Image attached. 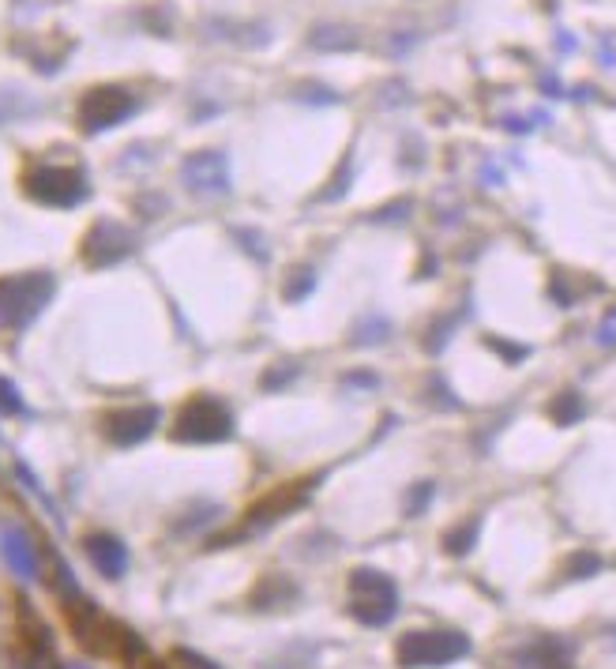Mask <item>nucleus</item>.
Listing matches in <instances>:
<instances>
[{
	"mask_svg": "<svg viewBox=\"0 0 616 669\" xmlns=\"http://www.w3.org/2000/svg\"><path fill=\"white\" fill-rule=\"evenodd\" d=\"M53 294H57V279L49 271L4 275L0 279V327H8V331L31 327L53 301Z\"/></svg>",
	"mask_w": 616,
	"mask_h": 669,
	"instance_id": "f257e3e1",
	"label": "nucleus"
},
{
	"mask_svg": "<svg viewBox=\"0 0 616 669\" xmlns=\"http://www.w3.org/2000/svg\"><path fill=\"white\" fill-rule=\"evenodd\" d=\"M346 587H350V617L361 624H369V628H384V624L395 621V613H399V591H395V583L384 576V572H376V568H354L350 579H346Z\"/></svg>",
	"mask_w": 616,
	"mask_h": 669,
	"instance_id": "f03ea898",
	"label": "nucleus"
},
{
	"mask_svg": "<svg viewBox=\"0 0 616 669\" xmlns=\"http://www.w3.org/2000/svg\"><path fill=\"white\" fill-rule=\"evenodd\" d=\"M470 654V639L462 632H447V628H425V632H406L395 643V658L406 669H440L451 666Z\"/></svg>",
	"mask_w": 616,
	"mask_h": 669,
	"instance_id": "7ed1b4c3",
	"label": "nucleus"
},
{
	"mask_svg": "<svg viewBox=\"0 0 616 669\" xmlns=\"http://www.w3.org/2000/svg\"><path fill=\"white\" fill-rule=\"evenodd\" d=\"M233 436V414L230 406L215 395H196L181 406V414L173 418V440L181 444H218Z\"/></svg>",
	"mask_w": 616,
	"mask_h": 669,
	"instance_id": "20e7f679",
	"label": "nucleus"
},
{
	"mask_svg": "<svg viewBox=\"0 0 616 669\" xmlns=\"http://www.w3.org/2000/svg\"><path fill=\"white\" fill-rule=\"evenodd\" d=\"M27 196L46 207H79V203L91 196V185L87 177L72 166H38V170L27 173Z\"/></svg>",
	"mask_w": 616,
	"mask_h": 669,
	"instance_id": "39448f33",
	"label": "nucleus"
},
{
	"mask_svg": "<svg viewBox=\"0 0 616 669\" xmlns=\"http://www.w3.org/2000/svg\"><path fill=\"white\" fill-rule=\"evenodd\" d=\"M132 113H136V94H128L124 87H94L79 102V125L87 132H106L128 121Z\"/></svg>",
	"mask_w": 616,
	"mask_h": 669,
	"instance_id": "423d86ee",
	"label": "nucleus"
},
{
	"mask_svg": "<svg viewBox=\"0 0 616 669\" xmlns=\"http://www.w3.org/2000/svg\"><path fill=\"white\" fill-rule=\"evenodd\" d=\"M136 249V234L121 226V222H113V218H98L87 237H83V260L91 267H109V264H121L124 256H132Z\"/></svg>",
	"mask_w": 616,
	"mask_h": 669,
	"instance_id": "0eeeda50",
	"label": "nucleus"
},
{
	"mask_svg": "<svg viewBox=\"0 0 616 669\" xmlns=\"http://www.w3.org/2000/svg\"><path fill=\"white\" fill-rule=\"evenodd\" d=\"M72 628H76L79 643L94 654H121L124 639H128V632H124L121 624L102 617L91 602H72Z\"/></svg>",
	"mask_w": 616,
	"mask_h": 669,
	"instance_id": "6e6552de",
	"label": "nucleus"
},
{
	"mask_svg": "<svg viewBox=\"0 0 616 669\" xmlns=\"http://www.w3.org/2000/svg\"><path fill=\"white\" fill-rule=\"evenodd\" d=\"M158 421H162L158 406H124V410H113L106 418V436L121 448H132V444H143L154 433Z\"/></svg>",
	"mask_w": 616,
	"mask_h": 669,
	"instance_id": "1a4fd4ad",
	"label": "nucleus"
},
{
	"mask_svg": "<svg viewBox=\"0 0 616 669\" xmlns=\"http://www.w3.org/2000/svg\"><path fill=\"white\" fill-rule=\"evenodd\" d=\"M185 185L192 192H203V196H218V192H226L230 188V170H226V158L218 155V151H200V155H192L185 162Z\"/></svg>",
	"mask_w": 616,
	"mask_h": 669,
	"instance_id": "9d476101",
	"label": "nucleus"
},
{
	"mask_svg": "<svg viewBox=\"0 0 616 669\" xmlns=\"http://www.w3.org/2000/svg\"><path fill=\"white\" fill-rule=\"evenodd\" d=\"M308 500V485H278L271 497H263L252 512H248V527H271V523H278L282 515H290L293 508H301Z\"/></svg>",
	"mask_w": 616,
	"mask_h": 669,
	"instance_id": "9b49d317",
	"label": "nucleus"
},
{
	"mask_svg": "<svg viewBox=\"0 0 616 669\" xmlns=\"http://www.w3.org/2000/svg\"><path fill=\"white\" fill-rule=\"evenodd\" d=\"M83 549H87L91 564L106 579H121L128 572V549H124L121 538H113V534H87Z\"/></svg>",
	"mask_w": 616,
	"mask_h": 669,
	"instance_id": "f8f14e48",
	"label": "nucleus"
},
{
	"mask_svg": "<svg viewBox=\"0 0 616 669\" xmlns=\"http://www.w3.org/2000/svg\"><path fill=\"white\" fill-rule=\"evenodd\" d=\"M0 553L19 579H38V553L19 527H0Z\"/></svg>",
	"mask_w": 616,
	"mask_h": 669,
	"instance_id": "ddd939ff",
	"label": "nucleus"
},
{
	"mask_svg": "<svg viewBox=\"0 0 616 669\" xmlns=\"http://www.w3.org/2000/svg\"><path fill=\"white\" fill-rule=\"evenodd\" d=\"M290 598H297V587L286 583L282 576H267L260 587H256V594H252V602H256L260 609L282 606V602H290Z\"/></svg>",
	"mask_w": 616,
	"mask_h": 669,
	"instance_id": "4468645a",
	"label": "nucleus"
},
{
	"mask_svg": "<svg viewBox=\"0 0 616 669\" xmlns=\"http://www.w3.org/2000/svg\"><path fill=\"white\" fill-rule=\"evenodd\" d=\"M474 538H478V523L470 519V523H462L459 530H451L444 538L447 553H455V557H462V553H470V545H474Z\"/></svg>",
	"mask_w": 616,
	"mask_h": 669,
	"instance_id": "2eb2a0df",
	"label": "nucleus"
},
{
	"mask_svg": "<svg viewBox=\"0 0 616 669\" xmlns=\"http://www.w3.org/2000/svg\"><path fill=\"white\" fill-rule=\"evenodd\" d=\"M16 669H61V666L53 662V654H49V643H31V647L23 651V658H19Z\"/></svg>",
	"mask_w": 616,
	"mask_h": 669,
	"instance_id": "dca6fc26",
	"label": "nucleus"
},
{
	"mask_svg": "<svg viewBox=\"0 0 616 669\" xmlns=\"http://www.w3.org/2000/svg\"><path fill=\"white\" fill-rule=\"evenodd\" d=\"M0 414H27L19 388L12 380H4V376H0Z\"/></svg>",
	"mask_w": 616,
	"mask_h": 669,
	"instance_id": "f3484780",
	"label": "nucleus"
},
{
	"mask_svg": "<svg viewBox=\"0 0 616 669\" xmlns=\"http://www.w3.org/2000/svg\"><path fill=\"white\" fill-rule=\"evenodd\" d=\"M598 568H601V561L594 557V553H579V557L571 561L568 572H571V579H586V576H594Z\"/></svg>",
	"mask_w": 616,
	"mask_h": 669,
	"instance_id": "a211bd4d",
	"label": "nucleus"
},
{
	"mask_svg": "<svg viewBox=\"0 0 616 669\" xmlns=\"http://www.w3.org/2000/svg\"><path fill=\"white\" fill-rule=\"evenodd\" d=\"M553 414H556V418H560V421H564V425H568L571 418H579V414H583V403H579L575 395H568V399H556Z\"/></svg>",
	"mask_w": 616,
	"mask_h": 669,
	"instance_id": "6ab92c4d",
	"label": "nucleus"
},
{
	"mask_svg": "<svg viewBox=\"0 0 616 669\" xmlns=\"http://www.w3.org/2000/svg\"><path fill=\"white\" fill-rule=\"evenodd\" d=\"M429 497H432V485L429 482L417 485V493H410V500H406V512H410V515H421V508L429 504Z\"/></svg>",
	"mask_w": 616,
	"mask_h": 669,
	"instance_id": "aec40b11",
	"label": "nucleus"
},
{
	"mask_svg": "<svg viewBox=\"0 0 616 669\" xmlns=\"http://www.w3.org/2000/svg\"><path fill=\"white\" fill-rule=\"evenodd\" d=\"M312 282H316V279H312V271H301V279H297V282L290 279V286H286V297H290V301H301V297L312 290Z\"/></svg>",
	"mask_w": 616,
	"mask_h": 669,
	"instance_id": "412c9836",
	"label": "nucleus"
}]
</instances>
